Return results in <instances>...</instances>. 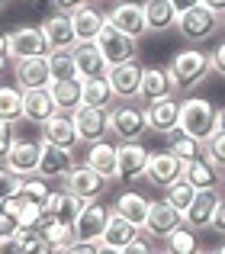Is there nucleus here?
Instances as JSON below:
<instances>
[{
	"label": "nucleus",
	"instance_id": "nucleus-1",
	"mask_svg": "<svg viewBox=\"0 0 225 254\" xmlns=\"http://www.w3.org/2000/svg\"><path fill=\"white\" fill-rule=\"evenodd\" d=\"M168 68H170V77H174L177 90L190 93L213 74V55H206V52H200V49H180L170 58Z\"/></svg>",
	"mask_w": 225,
	"mask_h": 254
},
{
	"label": "nucleus",
	"instance_id": "nucleus-2",
	"mask_svg": "<svg viewBox=\"0 0 225 254\" xmlns=\"http://www.w3.org/2000/svg\"><path fill=\"white\" fill-rule=\"evenodd\" d=\"M148 129V116H145L142 100H116L110 106V135L119 142H138Z\"/></svg>",
	"mask_w": 225,
	"mask_h": 254
},
{
	"label": "nucleus",
	"instance_id": "nucleus-3",
	"mask_svg": "<svg viewBox=\"0 0 225 254\" xmlns=\"http://www.w3.org/2000/svg\"><path fill=\"white\" fill-rule=\"evenodd\" d=\"M177 129L206 145L209 138L216 135V106L209 103V100H203V97L183 100L180 103V126H177Z\"/></svg>",
	"mask_w": 225,
	"mask_h": 254
},
{
	"label": "nucleus",
	"instance_id": "nucleus-4",
	"mask_svg": "<svg viewBox=\"0 0 225 254\" xmlns=\"http://www.w3.org/2000/svg\"><path fill=\"white\" fill-rule=\"evenodd\" d=\"M177 29H180V36L187 42H206V39H213L222 29V16L200 3V6H193V10L177 16Z\"/></svg>",
	"mask_w": 225,
	"mask_h": 254
},
{
	"label": "nucleus",
	"instance_id": "nucleus-5",
	"mask_svg": "<svg viewBox=\"0 0 225 254\" xmlns=\"http://www.w3.org/2000/svg\"><path fill=\"white\" fill-rule=\"evenodd\" d=\"M148 161L151 151H145L142 142H119V171L116 180L119 184H138L148 177Z\"/></svg>",
	"mask_w": 225,
	"mask_h": 254
},
{
	"label": "nucleus",
	"instance_id": "nucleus-6",
	"mask_svg": "<svg viewBox=\"0 0 225 254\" xmlns=\"http://www.w3.org/2000/svg\"><path fill=\"white\" fill-rule=\"evenodd\" d=\"M64 190L77 193V196L87 199V203H94V199H100L103 193L110 190V177H103V174L94 171L90 164H74V171L64 177Z\"/></svg>",
	"mask_w": 225,
	"mask_h": 254
},
{
	"label": "nucleus",
	"instance_id": "nucleus-7",
	"mask_svg": "<svg viewBox=\"0 0 225 254\" xmlns=\"http://www.w3.org/2000/svg\"><path fill=\"white\" fill-rule=\"evenodd\" d=\"M97 45H100V52L107 55L110 68H112V64H125V62H138V39L119 32L112 23H107V29L100 32Z\"/></svg>",
	"mask_w": 225,
	"mask_h": 254
},
{
	"label": "nucleus",
	"instance_id": "nucleus-8",
	"mask_svg": "<svg viewBox=\"0 0 225 254\" xmlns=\"http://www.w3.org/2000/svg\"><path fill=\"white\" fill-rule=\"evenodd\" d=\"M10 39V58L13 62H23V58H36V55H49V42H45L42 26H16V29L6 32Z\"/></svg>",
	"mask_w": 225,
	"mask_h": 254
},
{
	"label": "nucleus",
	"instance_id": "nucleus-9",
	"mask_svg": "<svg viewBox=\"0 0 225 254\" xmlns=\"http://www.w3.org/2000/svg\"><path fill=\"white\" fill-rule=\"evenodd\" d=\"M177 229H183V212L174 209L168 199H151L148 219H145V235L164 242V238H168L170 232H177Z\"/></svg>",
	"mask_w": 225,
	"mask_h": 254
},
{
	"label": "nucleus",
	"instance_id": "nucleus-10",
	"mask_svg": "<svg viewBox=\"0 0 225 254\" xmlns=\"http://www.w3.org/2000/svg\"><path fill=\"white\" fill-rule=\"evenodd\" d=\"M39 158H42V142H36V138H16V145L10 148V155L0 164H6L16 177H36Z\"/></svg>",
	"mask_w": 225,
	"mask_h": 254
},
{
	"label": "nucleus",
	"instance_id": "nucleus-11",
	"mask_svg": "<svg viewBox=\"0 0 225 254\" xmlns=\"http://www.w3.org/2000/svg\"><path fill=\"white\" fill-rule=\"evenodd\" d=\"M110 216H112L110 206H100L97 199H94V203H87V206H84V212L77 216V222H74L77 242H97V245H100L103 242V232H107V225H110Z\"/></svg>",
	"mask_w": 225,
	"mask_h": 254
},
{
	"label": "nucleus",
	"instance_id": "nucleus-12",
	"mask_svg": "<svg viewBox=\"0 0 225 254\" xmlns=\"http://www.w3.org/2000/svg\"><path fill=\"white\" fill-rule=\"evenodd\" d=\"M39 129H42V142L58 145V148L74 151L77 142H81V135H77V126H74V113H61V110H58L55 116H52L49 123H42Z\"/></svg>",
	"mask_w": 225,
	"mask_h": 254
},
{
	"label": "nucleus",
	"instance_id": "nucleus-13",
	"mask_svg": "<svg viewBox=\"0 0 225 254\" xmlns=\"http://www.w3.org/2000/svg\"><path fill=\"white\" fill-rule=\"evenodd\" d=\"M145 116H148V129L151 132L170 135V132H177V126H180V100L177 97L151 100V103L145 106Z\"/></svg>",
	"mask_w": 225,
	"mask_h": 254
},
{
	"label": "nucleus",
	"instance_id": "nucleus-14",
	"mask_svg": "<svg viewBox=\"0 0 225 254\" xmlns=\"http://www.w3.org/2000/svg\"><path fill=\"white\" fill-rule=\"evenodd\" d=\"M74 126H77V135L81 142L94 145L103 142L110 135V110H100V106H81L74 113Z\"/></svg>",
	"mask_w": 225,
	"mask_h": 254
},
{
	"label": "nucleus",
	"instance_id": "nucleus-15",
	"mask_svg": "<svg viewBox=\"0 0 225 254\" xmlns=\"http://www.w3.org/2000/svg\"><path fill=\"white\" fill-rule=\"evenodd\" d=\"M13 77H16V87H23V90L52 87L49 55H36V58H23V62H16V64H13Z\"/></svg>",
	"mask_w": 225,
	"mask_h": 254
},
{
	"label": "nucleus",
	"instance_id": "nucleus-16",
	"mask_svg": "<svg viewBox=\"0 0 225 254\" xmlns=\"http://www.w3.org/2000/svg\"><path fill=\"white\" fill-rule=\"evenodd\" d=\"M183 168L187 164L180 161V158L174 155V151H151V161H148V184H155V187H161V190H168L174 180H180L183 177Z\"/></svg>",
	"mask_w": 225,
	"mask_h": 254
},
{
	"label": "nucleus",
	"instance_id": "nucleus-17",
	"mask_svg": "<svg viewBox=\"0 0 225 254\" xmlns=\"http://www.w3.org/2000/svg\"><path fill=\"white\" fill-rule=\"evenodd\" d=\"M107 19L116 26L119 32H125V36H132V39H142L145 32H148V23H145V6L142 3H132V0L116 3L107 13Z\"/></svg>",
	"mask_w": 225,
	"mask_h": 254
},
{
	"label": "nucleus",
	"instance_id": "nucleus-18",
	"mask_svg": "<svg viewBox=\"0 0 225 254\" xmlns=\"http://www.w3.org/2000/svg\"><path fill=\"white\" fill-rule=\"evenodd\" d=\"M142 64L138 62H125V64H112L107 81L116 93V100H138V87H142Z\"/></svg>",
	"mask_w": 225,
	"mask_h": 254
},
{
	"label": "nucleus",
	"instance_id": "nucleus-19",
	"mask_svg": "<svg viewBox=\"0 0 225 254\" xmlns=\"http://www.w3.org/2000/svg\"><path fill=\"white\" fill-rule=\"evenodd\" d=\"M177 84L170 77V68H158V64H148L142 71V87H138V100L142 103H151V100H161V97H174Z\"/></svg>",
	"mask_w": 225,
	"mask_h": 254
},
{
	"label": "nucleus",
	"instance_id": "nucleus-20",
	"mask_svg": "<svg viewBox=\"0 0 225 254\" xmlns=\"http://www.w3.org/2000/svg\"><path fill=\"white\" fill-rule=\"evenodd\" d=\"M219 190H200L187 212H183V225L193 232H203V229H213V216L219 209Z\"/></svg>",
	"mask_w": 225,
	"mask_h": 254
},
{
	"label": "nucleus",
	"instance_id": "nucleus-21",
	"mask_svg": "<svg viewBox=\"0 0 225 254\" xmlns=\"http://www.w3.org/2000/svg\"><path fill=\"white\" fill-rule=\"evenodd\" d=\"M74 171V155L68 148H58V145L42 142V158H39V177L45 180H64Z\"/></svg>",
	"mask_w": 225,
	"mask_h": 254
},
{
	"label": "nucleus",
	"instance_id": "nucleus-22",
	"mask_svg": "<svg viewBox=\"0 0 225 254\" xmlns=\"http://www.w3.org/2000/svg\"><path fill=\"white\" fill-rule=\"evenodd\" d=\"M55 113H58V103H55V97H52L49 87H39V90H26L23 93V119L26 123L42 126V123H49Z\"/></svg>",
	"mask_w": 225,
	"mask_h": 254
},
{
	"label": "nucleus",
	"instance_id": "nucleus-23",
	"mask_svg": "<svg viewBox=\"0 0 225 254\" xmlns=\"http://www.w3.org/2000/svg\"><path fill=\"white\" fill-rule=\"evenodd\" d=\"M74 62H77V77H81V81L110 74V62H107V55L100 52L97 42H77L74 45Z\"/></svg>",
	"mask_w": 225,
	"mask_h": 254
},
{
	"label": "nucleus",
	"instance_id": "nucleus-24",
	"mask_svg": "<svg viewBox=\"0 0 225 254\" xmlns=\"http://www.w3.org/2000/svg\"><path fill=\"white\" fill-rule=\"evenodd\" d=\"M42 32H45V42H49L52 52H58V49H74V45L81 42V39H77V32H74L71 16H68V13H58V10L42 23Z\"/></svg>",
	"mask_w": 225,
	"mask_h": 254
},
{
	"label": "nucleus",
	"instance_id": "nucleus-25",
	"mask_svg": "<svg viewBox=\"0 0 225 254\" xmlns=\"http://www.w3.org/2000/svg\"><path fill=\"white\" fill-rule=\"evenodd\" d=\"M84 206H87V199H81L77 193H71V190H55L42 209L49 212L52 219H58V222H71V225H74L77 216L84 212Z\"/></svg>",
	"mask_w": 225,
	"mask_h": 254
},
{
	"label": "nucleus",
	"instance_id": "nucleus-26",
	"mask_svg": "<svg viewBox=\"0 0 225 254\" xmlns=\"http://www.w3.org/2000/svg\"><path fill=\"white\" fill-rule=\"evenodd\" d=\"M71 23H74V32H77V39L81 42H97L100 39V32L107 29V13H100L97 6H81V10H74L71 13Z\"/></svg>",
	"mask_w": 225,
	"mask_h": 254
},
{
	"label": "nucleus",
	"instance_id": "nucleus-27",
	"mask_svg": "<svg viewBox=\"0 0 225 254\" xmlns=\"http://www.w3.org/2000/svg\"><path fill=\"white\" fill-rule=\"evenodd\" d=\"M84 164H90L94 171H100L103 177H116L119 171V145L110 142V138H103V142H94L87 148V158H84Z\"/></svg>",
	"mask_w": 225,
	"mask_h": 254
},
{
	"label": "nucleus",
	"instance_id": "nucleus-28",
	"mask_svg": "<svg viewBox=\"0 0 225 254\" xmlns=\"http://www.w3.org/2000/svg\"><path fill=\"white\" fill-rule=\"evenodd\" d=\"M52 97H55L58 110L61 113H77L84 106V81L81 77H61V81H52Z\"/></svg>",
	"mask_w": 225,
	"mask_h": 254
},
{
	"label": "nucleus",
	"instance_id": "nucleus-29",
	"mask_svg": "<svg viewBox=\"0 0 225 254\" xmlns=\"http://www.w3.org/2000/svg\"><path fill=\"white\" fill-rule=\"evenodd\" d=\"M183 177H187L190 184L196 187V190H219V187H222V171L216 168V164L209 161L206 155L196 158V161H187Z\"/></svg>",
	"mask_w": 225,
	"mask_h": 254
},
{
	"label": "nucleus",
	"instance_id": "nucleus-30",
	"mask_svg": "<svg viewBox=\"0 0 225 254\" xmlns=\"http://www.w3.org/2000/svg\"><path fill=\"white\" fill-rule=\"evenodd\" d=\"M148 209H151V199L145 196V193H138V190L119 193V199L112 203V212H119L122 219L142 225V229H145V219H148Z\"/></svg>",
	"mask_w": 225,
	"mask_h": 254
},
{
	"label": "nucleus",
	"instance_id": "nucleus-31",
	"mask_svg": "<svg viewBox=\"0 0 225 254\" xmlns=\"http://www.w3.org/2000/svg\"><path fill=\"white\" fill-rule=\"evenodd\" d=\"M138 235H142V225H135V222H129V219H122L119 212H112L100 245H110V248H119V251H122L125 245H132Z\"/></svg>",
	"mask_w": 225,
	"mask_h": 254
},
{
	"label": "nucleus",
	"instance_id": "nucleus-32",
	"mask_svg": "<svg viewBox=\"0 0 225 254\" xmlns=\"http://www.w3.org/2000/svg\"><path fill=\"white\" fill-rule=\"evenodd\" d=\"M177 16L180 13L170 6V0H145V23H148V32H164L170 26H177Z\"/></svg>",
	"mask_w": 225,
	"mask_h": 254
},
{
	"label": "nucleus",
	"instance_id": "nucleus-33",
	"mask_svg": "<svg viewBox=\"0 0 225 254\" xmlns=\"http://www.w3.org/2000/svg\"><path fill=\"white\" fill-rule=\"evenodd\" d=\"M39 232H42V235L49 238V242L55 245L58 251L77 242V232H74V225H71V222H58V219H52L49 212H45V216H42V222H39Z\"/></svg>",
	"mask_w": 225,
	"mask_h": 254
},
{
	"label": "nucleus",
	"instance_id": "nucleus-34",
	"mask_svg": "<svg viewBox=\"0 0 225 254\" xmlns=\"http://www.w3.org/2000/svg\"><path fill=\"white\" fill-rule=\"evenodd\" d=\"M116 103V93L107 77H87L84 81V106H100V110H110Z\"/></svg>",
	"mask_w": 225,
	"mask_h": 254
},
{
	"label": "nucleus",
	"instance_id": "nucleus-35",
	"mask_svg": "<svg viewBox=\"0 0 225 254\" xmlns=\"http://www.w3.org/2000/svg\"><path fill=\"white\" fill-rule=\"evenodd\" d=\"M23 87L16 84H0V119L6 123H16L23 119Z\"/></svg>",
	"mask_w": 225,
	"mask_h": 254
},
{
	"label": "nucleus",
	"instance_id": "nucleus-36",
	"mask_svg": "<svg viewBox=\"0 0 225 254\" xmlns=\"http://www.w3.org/2000/svg\"><path fill=\"white\" fill-rule=\"evenodd\" d=\"M164 254H200V242H196L193 229H177L164 238Z\"/></svg>",
	"mask_w": 225,
	"mask_h": 254
},
{
	"label": "nucleus",
	"instance_id": "nucleus-37",
	"mask_svg": "<svg viewBox=\"0 0 225 254\" xmlns=\"http://www.w3.org/2000/svg\"><path fill=\"white\" fill-rule=\"evenodd\" d=\"M23 203H32V206H45L49 203V196H52V190H49V180L45 177H23V184H19V193H16Z\"/></svg>",
	"mask_w": 225,
	"mask_h": 254
},
{
	"label": "nucleus",
	"instance_id": "nucleus-38",
	"mask_svg": "<svg viewBox=\"0 0 225 254\" xmlns=\"http://www.w3.org/2000/svg\"><path fill=\"white\" fill-rule=\"evenodd\" d=\"M196 187L190 184L187 177H180V180H174V184L168 187V190H164V199H168L170 206H174V209H180V212H187L190 206H193V199H196Z\"/></svg>",
	"mask_w": 225,
	"mask_h": 254
},
{
	"label": "nucleus",
	"instance_id": "nucleus-39",
	"mask_svg": "<svg viewBox=\"0 0 225 254\" xmlns=\"http://www.w3.org/2000/svg\"><path fill=\"white\" fill-rule=\"evenodd\" d=\"M170 151H174L177 158H180L183 164L187 161H196V158H203V142H196L193 135H187V132H170Z\"/></svg>",
	"mask_w": 225,
	"mask_h": 254
},
{
	"label": "nucleus",
	"instance_id": "nucleus-40",
	"mask_svg": "<svg viewBox=\"0 0 225 254\" xmlns=\"http://www.w3.org/2000/svg\"><path fill=\"white\" fill-rule=\"evenodd\" d=\"M49 64H52V81H61V77H77L74 49H58V52H49Z\"/></svg>",
	"mask_w": 225,
	"mask_h": 254
},
{
	"label": "nucleus",
	"instance_id": "nucleus-41",
	"mask_svg": "<svg viewBox=\"0 0 225 254\" xmlns=\"http://www.w3.org/2000/svg\"><path fill=\"white\" fill-rule=\"evenodd\" d=\"M16 235H19V245H23L26 254H58V248L39 229H16Z\"/></svg>",
	"mask_w": 225,
	"mask_h": 254
},
{
	"label": "nucleus",
	"instance_id": "nucleus-42",
	"mask_svg": "<svg viewBox=\"0 0 225 254\" xmlns=\"http://www.w3.org/2000/svg\"><path fill=\"white\" fill-rule=\"evenodd\" d=\"M203 155H206L219 171H225V132H216V135L203 145Z\"/></svg>",
	"mask_w": 225,
	"mask_h": 254
},
{
	"label": "nucleus",
	"instance_id": "nucleus-43",
	"mask_svg": "<svg viewBox=\"0 0 225 254\" xmlns=\"http://www.w3.org/2000/svg\"><path fill=\"white\" fill-rule=\"evenodd\" d=\"M19 184H23V177H16L6 164H0V203L10 196H16L19 193Z\"/></svg>",
	"mask_w": 225,
	"mask_h": 254
},
{
	"label": "nucleus",
	"instance_id": "nucleus-44",
	"mask_svg": "<svg viewBox=\"0 0 225 254\" xmlns=\"http://www.w3.org/2000/svg\"><path fill=\"white\" fill-rule=\"evenodd\" d=\"M42 216H45V209H42V206L23 203V209H19V216H16V229H39Z\"/></svg>",
	"mask_w": 225,
	"mask_h": 254
},
{
	"label": "nucleus",
	"instance_id": "nucleus-45",
	"mask_svg": "<svg viewBox=\"0 0 225 254\" xmlns=\"http://www.w3.org/2000/svg\"><path fill=\"white\" fill-rule=\"evenodd\" d=\"M16 145V132H13V123L0 119V161L10 155V148Z\"/></svg>",
	"mask_w": 225,
	"mask_h": 254
},
{
	"label": "nucleus",
	"instance_id": "nucleus-46",
	"mask_svg": "<svg viewBox=\"0 0 225 254\" xmlns=\"http://www.w3.org/2000/svg\"><path fill=\"white\" fill-rule=\"evenodd\" d=\"M16 251H23L19 235L16 232H0V254H16Z\"/></svg>",
	"mask_w": 225,
	"mask_h": 254
},
{
	"label": "nucleus",
	"instance_id": "nucleus-47",
	"mask_svg": "<svg viewBox=\"0 0 225 254\" xmlns=\"http://www.w3.org/2000/svg\"><path fill=\"white\" fill-rule=\"evenodd\" d=\"M58 254H100V245L97 242H74L68 248H61Z\"/></svg>",
	"mask_w": 225,
	"mask_h": 254
},
{
	"label": "nucleus",
	"instance_id": "nucleus-48",
	"mask_svg": "<svg viewBox=\"0 0 225 254\" xmlns=\"http://www.w3.org/2000/svg\"><path fill=\"white\" fill-rule=\"evenodd\" d=\"M122 254H155V248L145 242V235H138L132 245H125V248H122Z\"/></svg>",
	"mask_w": 225,
	"mask_h": 254
},
{
	"label": "nucleus",
	"instance_id": "nucleus-49",
	"mask_svg": "<svg viewBox=\"0 0 225 254\" xmlns=\"http://www.w3.org/2000/svg\"><path fill=\"white\" fill-rule=\"evenodd\" d=\"M52 3H55V10H58V13H68V16H71L74 10H81V6H87L90 0H52Z\"/></svg>",
	"mask_w": 225,
	"mask_h": 254
},
{
	"label": "nucleus",
	"instance_id": "nucleus-50",
	"mask_svg": "<svg viewBox=\"0 0 225 254\" xmlns=\"http://www.w3.org/2000/svg\"><path fill=\"white\" fill-rule=\"evenodd\" d=\"M213 232H219L225 238V196L219 199V209H216V216H213Z\"/></svg>",
	"mask_w": 225,
	"mask_h": 254
},
{
	"label": "nucleus",
	"instance_id": "nucleus-51",
	"mask_svg": "<svg viewBox=\"0 0 225 254\" xmlns=\"http://www.w3.org/2000/svg\"><path fill=\"white\" fill-rule=\"evenodd\" d=\"M213 71H216V74H222V77H225V42H222L219 49L213 52Z\"/></svg>",
	"mask_w": 225,
	"mask_h": 254
},
{
	"label": "nucleus",
	"instance_id": "nucleus-52",
	"mask_svg": "<svg viewBox=\"0 0 225 254\" xmlns=\"http://www.w3.org/2000/svg\"><path fill=\"white\" fill-rule=\"evenodd\" d=\"M0 232H16V219L3 209V203H0Z\"/></svg>",
	"mask_w": 225,
	"mask_h": 254
},
{
	"label": "nucleus",
	"instance_id": "nucleus-53",
	"mask_svg": "<svg viewBox=\"0 0 225 254\" xmlns=\"http://www.w3.org/2000/svg\"><path fill=\"white\" fill-rule=\"evenodd\" d=\"M170 6H174L177 13H187V10H193V6H200V0H170Z\"/></svg>",
	"mask_w": 225,
	"mask_h": 254
},
{
	"label": "nucleus",
	"instance_id": "nucleus-54",
	"mask_svg": "<svg viewBox=\"0 0 225 254\" xmlns=\"http://www.w3.org/2000/svg\"><path fill=\"white\" fill-rule=\"evenodd\" d=\"M200 3H203V6H209L213 13H219V16L225 13V0H200Z\"/></svg>",
	"mask_w": 225,
	"mask_h": 254
},
{
	"label": "nucleus",
	"instance_id": "nucleus-55",
	"mask_svg": "<svg viewBox=\"0 0 225 254\" xmlns=\"http://www.w3.org/2000/svg\"><path fill=\"white\" fill-rule=\"evenodd\" d=\"M13 64H16V62H13L10 55H0V74H6V71H13Z\"/></svg>",
	"mask_w": 225,
	"mask_h": 254
},
{
	"label": "nucleus",
	"instance_id": "nucleus-56",
	"mask_svg": "<svg viewBox=\"0 0 225 254\" xmlns=\"http://www.w3.org/2000/svg\"><path fill=\"white\" fill-rule=\"evenodd\" d=\"M216 132H225V106L216 110Z\"/></svg>",
	"mask_w": 225,
	"mask_h": 254
},
{
	"label": "nucleus",
	"instance_id": "nucleus-57",
	"mask_svg": "<svg viewBox=\"0 0 225 254\" xmlns=\"http://www.w3.org/2000/svg\"><path fill=\"white\" fill-rule=\"evenodd\" d=\"M0 55H10V39H6V32H0Z\"/></svg>",
	"mask_w": 225,
	"mask_h": 254
},
{
	"label": "nucleus",
	"instance_id": "nucleus-58",
	"mask_svg": "<svg viewBox=\"0 0 225 254\" xmlns=\"http://www.w3.org/2000/svg\"><path fill=\"white\" fill-rule=\"evenodd\" d=\"M100 254H122L119 248H110V245H100Z\"/></svg>",
	"mask_w": 225,
	"mask_h": 254
},
{
	"label": "nucleus",
	"instance_id": "nucleus-59",
	"mask_svg": "<svg viewBox=\"0 0 225 254\" xmlns=\"http://www.w3.org/2000/svg\"><path fill=\"white\" fill-rule=\"evenodd\" d=\"M213 251H216V254H225V238H219V245H216Z\"/></svg>",
	"mask_w": 225,
	"mask_h": 254
},
{
	"label": "nucleus",
	"instance_id": "nucleus-60",
	"mask_svg": "<svg viewBox=\"0 0 225 254\" xmlns=\"http://www.w3.org/2000/svg\"><path fill=\"white\" fill-rule=\"evenodd\" d=\"M6 3H10V0H0V10H3V6H6Z\"/></svg>",
	"mask_w": 225,
	"mask_h": 254
},
{
	"label": "nucleus",
	"instance_id": "nucleus-61",
	"mask_svg": "<svg viewBox=\"0 0 225 254\" xmlns=\"http://www.w3.org/2000/svg\"><path fill=\"white\" fill-rule=\"evenodd\" d=\"M222 190H225V171H222Z\"/></svg>",
	"mask_w": 225,
	"mask_h": 254
},
{
	"label": "nucleus",
	"instance_id": "nucleus-62",
	"mask_svg": "<svg viewBox=\"0 0 225 254\" xmlns=\"http://www.w3.org/2000/svg\"><path fill=\"white\" fill-rule=\"evenodd\" d=\"M222 29H225V13H222Z\"/></svg>",
	"mask_w": 225,
	"mask_h": 254
},
{
	"label": "nucleus",
	"instance_id": "nucleus-63",
	"mask_svg": "<svg viewBox=\"0 0 225 254\" xmlns=\"http://www.w3.org/2000/svg\"><path fill=\"white\" fill-rule=\"evenodd\" d=\"M200 254H216V251H200Z\"/></svg>",
	"mask_w": 225,
	"mask_h": 254
},
{
	"label": "nucleus",
	"instance_id": "nucleus-64",
	"mask_svg": "<svg viewBox=\"0 0 225 254\" xmlns=\"http://www.w3.org/2000/svg\"><path fill=\"white\" fill-rule=\"evenodd\" d=\"M16 254H26V251H16Z\"/></svg>",
	"mask_w": 225,
	"mask_h": 254
}]
</instances>
